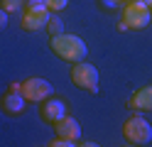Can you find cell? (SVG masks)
Listing matches in <instances>:
<instances>
[{"label":"cell","mask_w":152,"mask_h":147,"mask_svg":"<svg viewBox=\"0 0 152 147\" xmlns=\"http://www.w3.org/2000/svg\"><path fill=\"white\" fill-rule=\"evenodd\" d=\"M5 25H7V12H5L3 7H0V29H3Z\"/></svg>","instance_id":"obj_16"},{"label":"cell","mask_w":152,"mask_h":147,"mask_svg":"<svg viewBox=\"0 0 152 147\" xmlns=\"http://www.w3.org/2000/svg\"><path fill=\"white\" fill-rule=\"evenodd\" d=\"M66 5H69V0H47V7H49V12H61Z\"/></svg>","instance_id":"obj_14"},{"label":"cell","mask_w":152,"mask_h":147,"mask_svg":"<svg viewBox=\"0 0 152 147\" xmlns=\"http://www.w3.org/2000/svg\"><path fill=\"white\" fill-rule=\"evenodd\" d=\"M54 86L47 78H27L22 81V96L27 98V103H42L47 98H52Z\"/></svg>","instance_id":"obj_5"},{"label":"cell","mask_w":152,"mask_h":147,"mask_svg":"<svg viewBox=\"0 0 152 147\" xmlns=\"http://www.w3.org/2000/svg\"><path fill=\"white\" fill-rule=\"evenodd\" d=\"M0 7L5 12H17V10L25 7V0H0Z\"/></svg>","instance_id":"obj_12"},{"label":"cell","mask_w":152,"mask_h":147,"mask_svg":"<svg viewBox=\"0 0 152 147\" xmlns=\"http://www.w3.org/2000/svg\"><path fill=\"white\" fill-rule=\"evenodd\" d=\"M76 142L74 140H66V137H54V140L49 142V147H74Z\"/></svg>","instance_id":"obj_15"},{"label":"cell","mask_w":152,"mask_h":147,"mask_svg":"<svg viewBox=\"0 0 152 147\" xmlns=\"http://www.w3.org/2000/svg\"><path fill=\"white\" fill-rule=\"evenodd\" d=\"M123 135L130 145H147L152 140V127L142 115H132L123 125Z\"/></svg>","instance_id":"obj_3"},{"label":"cell","mask_w":152,"mask_h":147,"mask_svg":"<svg viewBox=\"0 0 152 147\" xmlns=\"http://www.w3.org/2000/svg\"><path fill=\"white\" fill-rule=\"evenodd\" d=\"M128 29H130V27H128L125 22H120V25H118V32H128Z\"/></svg>","instance_id":"obj_19"},{"label":"cell","mask_w":152,"mask_h":147,"mask_svg":"<svg viewBox=\"0 0 152 147\" xmlns=\"http://www.w3.org/2000/svg\"><path fill=\"white\" fill-rule=\"evenodd\" d=\"M49 10H22V29L27 32H37V29L47 27V20H49Z\"/></svg>","instance_id":"obj_7"},{"label":"cell","mask_w":152,"mask_h":147,"mask_svg":"<svg viewBox=\"0 0 152 147\" xmlns=\"http://www.w3.org/2000/svg\"><path fill=\"white\" fill-rule=\"evenodd\" d=\"M52 52L56 54V56H61V59H66V61H83L86 59V42H83L81 37H76V34H56V37H52Z\"/></svg>","instance_id":"obj_1"},{"label":"cell","mask_w":152,"mask_h":147,"mask_svg":"<svg viewBox=\"0 0 152 147\" xmlns=\"http://www.w3.org/2000/svg\"><path fill=\"white\" fill-rule=\"evenodd\" d=\"M7 91H20V93H22V83H20V81H12V83H10V88H7Z\"/></svg>","instance_id":"obj_17"},{"label":"cell","mask_w":152,"mask_h":147,"mask_svg":"<svg viewBox=\"0 0 152 147\" xmlns=\"http://www.w3.org/2000/svg\"><path fill=\"white\" fill-rule=\"evenodd\" d=\"M39 115L44 123H56L61 120V118L66 115V105L64 101H59V98H47V101H42V108H39Z\"/></svg>","instance_id":"obj_6"},{"label":"cell","mask_w":152,"mask_h":147,"mask_svg":"<svg viewBox=\"0 0 152 147\" xmlns=\"http://www.w3.org/2000/svg\"><path fill=\"white\" fill-rule=\"evenodd\" d=\"M106 3V7H115V3H120V0H103Z\"/></svg>","instance_id":"obj_18"},{"label":"cell","mask_w":152,"mask_h":147,"mask_svg":"<svg viewBox=\"0 0 152 147\" xmlns=\"http://www.w3.org/2000/svg\"><path fill=\"white\" fill-rule=\"evenodd\" d=\"M47 29H49V34L56 37V34H64V22L56 15H49V20H47Z\"/></svg>","instance_id":"obj_11"},{"label":"cell","mask_w":152,"mask_h":147,"mask_svg":"<svg viewBox=\"0 0 152 147\" xmlns=\"http://www.w3.org/2000/svg\"><path fill=\"white\" fill-rule=\"evenodd\" d=\"M0 105H3V110L7 115H20L27 108V98L20 91H7V93H3V98H0Z\"/></svg>","instance_id":"obj_8"},{"label":"cell","mask_w":152,"mask_h":147,"mask_svg":"<svg viewBox=\"0 0 152 147\" xmlns=\"http://www.w3.org/2000/svg\"><path fill=\"white\" fill-rule=\"evenodd\" d=\"M128 105L132 110H152V86H142L130 96Z\"/></svg>","instance_id":"obj_10"},{"label":"cell","mask_w":152,"mask_h":147,"mask_svg":"<svg viewBox=\"0 0 152 147\" xmlns=\"http://www.w3.org/2000/svg\"><path fill=\"white\" fill-rule=\"evenodd\" d=\"M71 81L83 88L88 93H98V81H101V74L93 64H86V61H76L71 66Z\"/></svg>","instance_id":"obj_2"},{"label":"cell","mask_w":152,"mask_h":147,"mask_svg":"<svg viewBox=\"0 0 152 147\" xmlns=\"http://www.w3.org/2000/svg\"><path fill=\"white\" fill-rule=\"evenodd\" d=\"M150 20H152V10L142 0H132L130 5L123 7V22L130 29H145L150 25Z\"/></svg>","instance_id":"obj_4"},{"label":"cell","mask_w":152,"mask_h":147,"mask_svg":"<svg viewBox=\"0 0 152 147\" xmlns=\"http://www.w3.org/2000/svg\"><path fill=\"white\" fill-rule=\"evenodd\" d=\"M22 10H49V7H47V0H25Z\"/></svg>","instance_id":"obj_13"},{"label":"cell","mask_w":152,"mask_h":147,"mask_svg":"<svg viewBox=\"0 0 152 147\" xmlns=\"http://www.w3.org/2000/svg\"><path fill=\"white\" fill-rule=\"evenodd\" d=\"M54 127H56V137H66V140H74V142L81 137V125L71 115H64L61 120H56Z\"/></svg>","instance_id":"obj_9"},{"label":"cell","mask_w":152,"mask_h":147,"mask_svg":"<svg viewBox=\"0 0 152 147\" xmlns=\"http://www.w3.org/2000/svg\"><path fill=\"white\" fill-rule=\"evenodd\" d=\"M145 3H147V5H150V7H152V0H145Z\"/></svg>","instance_id":"obj_20"}]
</instances>
